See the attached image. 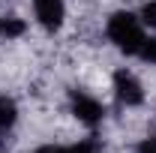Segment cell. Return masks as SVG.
Wrapping results in <instances>:
<instances>
[{"label": "cell", "instance_id": "cell-5", "mask_svg": "<svg viewBox=\"0 0 156 153\" xmlns=\"http://www.w3.org/2000/svg\"><path fill=\"white\" fill-rule=\"evenodd\" d=\"M18 120V108L9 96H0V132H6L12 123Z\"/></svg>", "mask_w": 156, "mask_h": 153}, {"label": "cell", "instance_id": "cell-10", "mask_svg": "<svg viewBox=\"0 0 156 153\" xmlns=\"http://www.w3.org/2000/svg\"><path fill=\"white\" fill-rule=\"evenodd\" d=\"M138 153H156V135H150V138H144V141L138 144Z\"/></svg>", "mask_w": 156, "mask_h": 153}, {"label": "cell", "instance_id": "cell-3", "mask_svg": "<svg viewBox=\"0 0 156 153\" xmlns=\"http://www.w3.org/2000/svg\"><path fill=\"white\" fill-rule=\"evenodd\" d=\"M114 93L123 105H141L144 102V90H141V81H138L129 69H117L114 72Z\"/></svg>", "mask_w": 156, "mask_h": 153}, {"label": "cell", "instance_id": "cell-7", "mask_svg": "<svg viewBox=\"0 0 156 153\" xmlns=\"http://www.w3.org/2000/svg\"><path fill=\"white\" fill-rule=\"evenodd\" d=\"M141 21H144L147 27H156V0H147V3L141 6Z\"/></svg>", "mask_w": 156, "mask_h": 153}, {"label": "cell", "instance_id": "cell-9", "mask_svg": "<svg viewBox=\"0 0 156 153\" xmlns=\"http://www.w3.org/2000/svg\"><path fill=\"white\" fill-rule=\"evenodd\" d=\"M141 57H144V60H150V63H156V39L144 42V48H141Z\"/></svg>", "mask_w": 156, "mask_h": 153}, {"label": "cell", "instance_id": "cell-8", "mask_svg": "<svg viewBox=\"0 0 156 153\" xmlns=\"http://www.w3.org/2000/svg\"><path fill=\"white\" fill-rule=\"evenodd\" d=\"M69 153H99V144L96 141H81L75 147H69Z\"/></svg>", "mask_w": 156, "mask_h": 153}, {"label": "cell", "instance_id": "cell-1", "mask_svg": "<svg viewBox=\"0 0 156 153\" xmlns=\"http://www.w3.org/2000/svg\"><path fill=\"white\" fill-rule=\"evenodd\" d=\"M108 39L126 54H141V48L147 42L144 30H141V21L132 12H114L108 18Z\"/></svg>", "mask_w": 156, "mask_h": 153}, {"label": "cell", "instance_id": "cell-6", "mask_svg": "<svg viewBox=\"0 0 156 153\" xmlns=\"http://www.w3.org/2000/svg\"><path fill=\"white\" fill-rule=\"evenodd\" d=\"M24 30H27V27H24L21 18H12V15H3V18H0V36L12 39V36H21Z\"/></svg>", "mask_w": 156, "mask_h": 153}, {"label": "cell", "instance_id": "cell-2", "mask_svg": "<svg viewBox=\"0 0 156 153\" xmlns=\"http://www.w3.org/2000/svg\"><path fill=\"white\" fill-rule=\"evenodd\" d=\"M69 102H72V114H75L81 123H87V126L102 123L105 108H102V102H99V99H93V96H87V93H81V90H72Z\"/></svg>", "mask_w": 156, "mask_h": 153}, {"label": "cell", "instance_id": "cell-11", "mask_svg": "<svg viewBox=\"0 0 156 153\" xmlns=\"http://www.w3.org/2000/svg\"><path fill=\"white\" fill-rule=\"evenodd\" d=\"M36 153H69V147H54V144H45V147H39Z\"/></svg>", "mask_w": 156, "mask_h": 153}, {"label": "cell", "instance_id": "cell-4", "mask_svg": "<svg viewBox=\"0 0 156 153\" xmlns=\"http://www.w3.org/2000/svg\"><path fill=\"white\" fill-rule=\"evenodd\" d=\"M33 9H36V18L45 30H60L63 15H66L63 0H33Z\"/></svg>", "mask_w": 156, "mask_h": 153}]
</instances>
